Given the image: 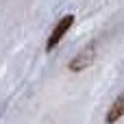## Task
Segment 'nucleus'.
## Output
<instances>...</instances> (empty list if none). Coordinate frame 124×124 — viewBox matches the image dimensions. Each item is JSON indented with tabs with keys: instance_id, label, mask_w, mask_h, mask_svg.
I'll list each match as a JSON object with an SVG mask.
<instances>
[{
	"instance_id": "f257e3e1",
	"label": "nucleus",
	"mask_w": 124,
	"mask_h": 124,
	"mask_svg": "<svg viewBox=\"0 0 124 124\" xmlns=\"http://www.w3.org/2000/svg\"><path fill=\"white\" fill-rule=\"evenodd\" d=\"M72 22H74V15H65V17L59 20V24L54 26V31L50 33V37H48V41H46V50H52V48L63 39V35L68 33V28L72 26Z\"/></svg>"
},
{
	"instance_id": "f03ea898",
	"label": "nucleus",
	"mask_w": 124,
	"mask_h": 124,
	"mask_svg": "<svg viewBox=\"0 0 124 124\" xmlns=\"http://www.w3.org/2000/svg\"><path fill=\"white\" fill-rule=\"evenodd\" d=\"M94 52H96V48H94V46H89V48H87V52L83 50V52L72 61V65H70V68H72V70H83V68H87V65L94 61Z\"/></svg>"
},
{
	"instance_id": "7ed1b4c3",
	"label": "nucleus",
	"mask_w": 124,
	"mask_h": 124,
	"mask_svg": "<svg viewBox=\"0 0 124 124\" xmlns=\"http://www.w3.org/2000/svg\"><path fill=\"white\" fill-rule=\"evenodd\" d=\"M122 116H124V94H122V96H118L116 102L111 105V109H109V113H107V122L113 124L116 120H120Z\"/></svg>"
}]
</instances>
